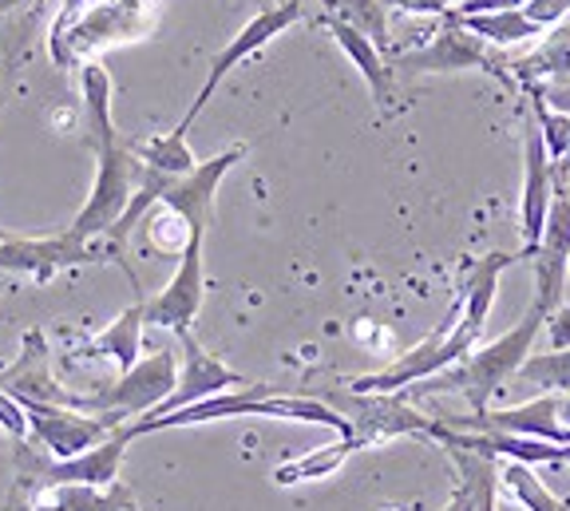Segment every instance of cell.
Wrapping results in <instances>:
<instances>
[{
	"instance_id": "cell-21",
	"label": "cell",
	"mask_w": 570,
	"mask_h": 511,
	"mask_svg": "<svg viewBox=\"0 0 570 511\" xmlns=\"http://www.w3.org/2000/svg\"><path fill=\"white\" fill-rule=\"evenodd\" d=\"M28 511H139L127 488L96 484H45L28 503Z\"/></svg>"
},
{
	"instance_id": "cell-8",
	"label": "cell",
	"mask_w": 570,
	"mask_h": 511,
	"mask_svg": "<svg viewBox=\"0 0 570 511\" xmlns=\"http://www.w3.org/2000/svg\"><path fill=\"white\" fill-rule=\"evenodd\" d=\"M111 254H99L96 243H80L71 230L45 234V238H28V234H4L0 238V274H17V278L52 282L60 269L91 266Z\"/></svg>"
},
{
	"instance_id": "cell-34",
	"label": "cell",
	"mask_w": 570,
	"mask_h": 511,
	"mask_svg": "<svg viewBox=\"0 0 570 511\" xmlns=\"http://www.w3.org/2000/svg\"><path fill=\"white\" fill-rule=\"evenodd\" d=\"M444 511H475V492H472V484H455V492H452V500L444 503Z\"/></svg>"
},
{
	"instance_id": "cell-33",
	"label": "cell",
	"mask_w": 570,
	"mask_h": 511,
	"mask_svg": "<svg viewBox=\"0 0 570 511\" xmlns=\"http://www.w3.org/2000/svg\"><path fill=\"white\" fill-rule=\"evenodd\" d=\"M527 0H460L452 12L460 17H475V12H508V9H523Z\"/></svg>"
},
{
	"instance_id": "cell-15",
	"label": "cell",
	"mask_w": 570,
	"mask_h": 511,
	"mask_svg": "<svg viewBox=\"0 0 570 511\" xmlns=\"http://www.w3.org/2000/svg\"><path fill=\"white\" fill-rule=\"evenodd\" d=\"M452 24L440 32L436 40H428L424 48H412V52L392 56V68H404V72H463V68H495L491 63V40H483L480 32L463 24L460 17L448 12Z\"/></svg>"
},
{
	"instance_id": "cell-7",
	"label": "cell",
	"mask_w": 570,
	"mask_h": 511,
	"mask_svg": "<svg viewBox=\"0 0 570 511\" xmlns=\"http://www.w3.org/2000/svg\"><path fill=\"white\" fill-rule=\"evenodd\" d=\"M302 12H305V0H282V4H274V9H266V12H258L254 20H246L238 37H234L230 45H226L223 52H218L210 60V72H206L203 88H198V96H195V104L187 108V116H183L175 124V131L187 135L190 127H195V119L203 116V108L214 99V91L223 88L226 76H230L234 68H238V63H246L254 52H262V48H266L269 40L282 37L285 28H294L297 20H302Z\"/></svg>"
},
{
	"instance_id": "cell-26",
	"label": "cell",
	"mask_w": 570,
	"mask_h": 511,
	"mask_svg": "<svg viewBox=\"0 0 570 511\" xmlns=\"http://www.w3.org/2000/svg\"><path fill=\"white\" fill-rule=\"evenodd\" d=\"M452 17H460V12H452ZM463 24L472 28V32H480L483 40H491V45H519V40H531L539 37L543 28L534 24V20H527L523 9H508V12H475V17H460Z\"/></svg>"
},
{
	"instance_id": "cell-17",
	"label": "cell",
	"mask_w": 570,
	"mask_h": 511,
	"mask_svg": "<svg viewBox=\"0 0 570 511\" xmlns=\"http://www.w3.org/2000/svg\"><path fill=\"white\" fill-rule=\"evenodd\" d=\"M131 429L119 424L107 440H99L96 449L80 452V456L68 460H52V464L40 468V480L45 484H96V488H111L119 484V468H124L127 444H131Z\"/></svg>"
},
{
	"instance_id": "cell-11",
	"label": "cell",
	"mask_w": 570,
	"mask_h": 511,
	"mask_svg": "<svg viewBox=\"0 0 570 511\" xmlns=\"http://www.w3.org/2000/svg\"><path fill=\"white\" fill-rule=\"evenodd\" d=\"M534 266V294L531 302L551 314L562 305V286L570 274V187L567 175H554V198L551 215H547V230L534 246V254L527 258Z\"/></svg>"
},
{
	"instance_id": "cell-32",
	"label": "cell",
	"mask_w": 570,
	"mask_h": 511,
	"mask_svg": "<svg viewBox=\"0 0 570 511\" xmlns=\"http://www.w3.org/2000/svg\"><path fill=\"white\" fill-rule=\"evenodd\" d=\"M543 333H547V341H551V350H570V305L567 302L547 314Z\"/></svg>"
},
{
	"instance_id": "cell-35",
	"label": "cell",
	"mask_w": 570,
	"mask_h": 511,
	"mask_svg": "<svg viewBox=\"0 0 570 511\" xmlns=\"http://www.w3.org/2000/svg\"><path fill=\"white\" fill-rule=\"evenodd\" d=\"M559 421L562 429H570V393H559Z\"/></svg>"
},
{
	"instance_id": "cell-5",
	"label": "cell",
	"mask_w": 570,
	"mask_h": 511,
	"mask_svg": "<svg viewBox=\"0 0 570 511\" xmlns=\"http://www.w3.org/2000/svg\"><path fill=\"white\" fill-rule=\"evenodd\" d=\"M178 385V353L159 350L151 357H139L127 373H119L99 393H83V413L116 416L119 424H131L139 416L155 413Z\"/></svg>"
},
{
	"instance_id": "cell-14",
	"label": "cell",
	"mask_w": 570,
	"mask_h": 511,
	"mask_svg": "<svg viewBox=\"0 0 570 511\" xmlns=\"http://www.w3.org/2000/svg\"><path fill=\"white\" fill-rule=\"evenodd\" d=\"M175 337H178V350H183V357H178V385H175V393H170L167 401L147 416L175 413V409H187V404H198V401H206V396H218V393H226V389L249 385V381L242 377V373H234L226 361H218L214 353H206L190 330L175 333Z\"/></svg>"
},
{
	"instance_id": "cell-13",
	"label": "cell",
	"mask_w": 570,
	"mask_h": 511,
	"mask_svg": "<svg viewBox=\"0 0 570 511\" xmlns=\"http://www.w3.org/2000/svg\"><path fill=\"white\" fill-rule=\"evenodd\" d=\"M246 151H249L246 144H230L226 151L203 159L195 170H187V175L170 179V187L163 190V207L178 210V215L190 223V230L206 234V230H210V223H214V198H218V187H223L226 175H230V170L246 159Z\"/></svg>"
},
{
	"instance_id": "cell-4",
	"label": "cell",
	"mask_w": 570,
	"mask_h": 511,
	"mask_svg": "<svg viewBox=\"0 0 570 511\" xmlns=\"http://www.w3.org/2000/svg\"><path fill=\"white\" fill-rule=\"evenodd\" d=\"M139 179H142V159L135 155L131 144L116 139V144L96 147V179H91L88 203L80 207V215L71 218L68 230L76 234L80 243L107 238V230L124 218Z\"/></svg>"
},
{
	"instance_id": "cell-28",
	"label": "cell",
	"mask_w": 570,
	"mask_h": 511,
	"mask_svg": "<svg viewBox=\"0 0 570 511\" xmlns=\"http://www.w3.org/2000/svg\"><path fill=\"white\" fill-rule=\"evenodd\" d=\"M325 4H330L333 17L361 28L365 37H373L389 52V9H384L381 0H325Z\"/></svg>"
},
{
	"instance_id": "cell-12",
	"label": "cell",
	"mask_w": 570,
	"mask_h": 511,
	"mask_svg": "<svg viewBox=\"0 0 570 511\" xmlns=\"http://www.w3.org/2000/svg\"><path fill=\"white\" fill-rule=\"evenodd\" d=\"M206 234H195L187 250L178 254V266L170 282L155 297H147V325L170 333H187L206 302V262H203Z\"/></svg>"
},
{
	"instance_id": "cell-2",
	"label": "cell",
	"mask_w": 570,
	"mask_h": 511,
	"mask_svg": "<svg viewBox=\"0 0 570 511\" xmlns=\"http://www.w3.org/2000/svg\"><path fill=\"white\" fill-rule=\"evenodd\" d=\"M543 322H547V314L531 302L527 314L519 317V325H511L508 333H499L488 345H475L468 357L455 361L452 368H444L440 377L412 385V393H460L463 401L472 404V413H483L491 396L508 385V381H515L523 361L531 357L534 341L543 333Z\"/></svg>"
},
{
	"instance_id": "cell-25",
	"label": "cell",
	"mask_w": 570,
	"mask_h": 511,
	"mask_svg": "<svg viewBox=\"0 0 570 511\" xmlns=\"http://www.w3.org/2000/svg\"><path fill=\"white\" fill-rule=\"evenodd\" d=\"M135 155H139L147 167L163 170V175H175V179L198 167L195 151H190V144H187V135L175 131V127H170L167 135H151V139L135 144Z\"/></svg>"
},
{
	"instance_id": "cell-27",
	"label": "cell",
	"mask_w": 570,
	"mask_h": 511,
	"mask_svg": "<svg viewBox=\"0 0 570 511\" xmlns=\"http://www.w3.org/2000/svg\"><path fill=\"white\" fill-rule=\"evenodd\" d=\"M515 381L539 389V393H570V350L531 353L515 373Z\"/></svg>"
},
{
	"instance_id": "cell-18",
	"label": "cell",
	"mask_w": 570,
	"mask_h": 511,
	"mask_svg": "<svg viewBox=\"0 0 570 511\" xmlns=\"http://www.w3.org/2000/svg\"><path fill=\"white\" fill-rule=\"evenodd\" d=\"M321 24L330 28V37L337 40V48L348 56V63L361 72V80L368 83V96H373V104L381 108V116H392V111H396V88H392V68H389V60H384V48L376 45L373 37H365L361 28L348 24V20L333 17V12L321 20Z\"/></svg>"
},
{
	"instance_id": "cell-29",
	"label": "cell",
	"mask_w": 570,
	"mask_h": 511,
	"mask_svg": "<svg viewBox=\"0 0 570 511\" xmlns=\"http://www.w3.org/2000/svg\"><path fill=\"white\" fill-rule=\"evenodd\" d=\"M0 429L9 432L12 440H24L28 432V413H24V404L17 401V396L9 393V389H0Z\"/></svg>"
},
{
	"instance_id": "cell-19",
	"label": "cell",
	"mask_w": 570,
	"mask_h": 511,
	"mask_svg": "<svg viewBox=\"0 0 570 511\" xmlns=\"http://www.w3.org/2000/svg\"><path fill=\"white\" fill-rule=\"evenodd\" d=\"M142 330H147V297H135L116 322L99 330L91 341H83L68 361H111L119 373H127L139 361Z\"/></svg>"
},
{
	"instance_id": "cell-10",
	"label": "cell",
	"mask_w": 570,
	"mask_h": 511,
	"mask_svg": "<svg viewBox=\"0 0 570 511\" xmlns=\"http://www.w3.org/2000/svg\"><path fill=\"white\" fill-rule=\"evenodd\" d=\"M28 413V429H32L36 444L52 460L80 456V452L96 449L99 440H107L119 429L116 416H99L71 409V404H45V401H20Z\"/></svg>"
},
{
	"instance_id": "cell-36",
	"label": "cell",
	"mask_w": 570,
	"mask_h": 511,
	"mask_svg": "<svg viewBox=\"0 0 570 511\" xmlns=\"http://www.w3.org/2000/svg\"><path fill=\"white\" fill-rule=\"evenodd\" d=\"M4 234H9V230H0V238H4Z\"/></svg>"
},
{
	"instance_id": "cell-16",
	"label": "cell",
	"mask_w": 570,
	"mask_h": 511,
	"mask_svg": "<svg viewBox=\"0 0 570 511\" xmlns=\"http://www.w3.org/2000/svg\"><path fill=\"white\" fill-rule=\"evenodd\" d=\"M0 389H9L17 401H45V404H71L83 409V393H71L56 381L52 353L40 330H28L20 341V357L9 368H0Z\"/></svg>"
},
{
	"instance_id": "cell-24",
	"label": "cell",
	"mask_w": 570,
	"mask_h": 511,
	"mask_svg": "<svg viewBox=\"0 0 570 511\" xmlns=\"http://www.w3.org/2000/svg\"><path fill=\"white\" fill-rule=\"evenodd\" d=\"M499 488H503V495H511V500L527 511H570V500H559V495L534 475V464H523V460H503V464H499Z\"/></svg>"
},
{
	"instance_id": "cell-9",
	"label": "cell",
	"mask_w": 570,
	"mask_h": 511,
	"mask_svg": "<svg viewBox=\"0 0 570 511\" xmlns=\"http://www.w3.org/2000/svg\"><path fill=\"white\" fill-rule=\"evenodd\" d=\"M554 198V159L547 147V135L539 127V116H523V195H519V254L531 258L539 238L547 230V215H551Z\"/></svg>"
},
{
	"instance_id": "cell-3",
	"label": "cell",
	"mask_w": 570,
	"mask_h": 511,
	"mask_svg": "<svg viewBox=\"0 0 570 511\" xmlns=\"http://www.w3.org/2000/svg\"><path fill=\"white\" fill-rule=\"evenodd\" d=\"M483 333H475L472 325L460 322V302H452L448 317L428 333L420 345H412L409 353L384 365L381 373H368V377H356L348 389H361V393H404V389L420 385V381L440 377L444 368H452L455 361H463L468 353L480 345Z\"/></svg>"
},
{
	"instance_id": "cell-23",
	"label": "cell",
	"mask_w": 570,
	"mask_h": 511,
	"mask_svg": "<svg viewBox=\"0 0 570 511\" xmlns=\"http://www.w3.org/2000/svg\"><path fill=\"white\" fill-rule=\"evenodd\" d=\"M353 452H361V444H356L353 436H337L333 444H321V449L305 452V456L277 464L274 468V484L277 488H294V484H309V480H325V475L341 472Z\"/></svg>"
},
{
	"instance_id": "cell-6",
	"label": "cell",
	"mask_w": 570,
	"mask_h": 511,
	"mask_svg": "<svg viewBox=\"0 0 570 511\" xmlns=\"http://www.w3.org/2000/svg\"><path fill=\"white\" fill-rule=\"evenodd\" d=\"M325 401L345 413V421L353 424V440L361 449H373L384 440L401 436H428L436 432V421H428L424 413H416L404 393H361V389H345V393H330Z\"/></svg>"
},
{
	"instance_id": "cell-31",
	"label": "cell",
	"mask_w": 570,
	"mask_h": 511,
	"mask_svg": "<svg viewBox=\"0 0 570 511\" xmlns=\"http://www.w3.org/2000/svg\"><path fill=\"white\" fill-rule=\"evenodd\" d=\"M527 20H534L539 28L559 24L562 17H570V0H527L523 4Z\"/></svg>"
},
{
	"instance_id": "cell-1",
	"label": "cell",
	"mask_w": 570,
	"mask_h": 511,
	"mask_svg": "<svg viewBox=\"0 0 570 511\" xmlns=\"http://www.w3.org/2000/svg\"><path fill=\"white\" fill-rule=\"evenodd\" d=\"M234 416H274V421H297V424H317L330 429L337 436H353V424L345 421V413H337L325 396H297V393H277L269 385H242L226 389L218 396H206L187 409L163 416H139L131 421V436H151V432L167 429H195V424H214V421H234Z\"/></svg>"
},
{
	"instance_id": "cell-22",
	"label": "cell",
	"mask_w": 570,
	"mask_h": 511,
	"mask_svg": "<svg viewBox=\"0 0 570 511\" xmlns=\"http://www.w3.org/2000/svg\"><path fill=\"white\" fill-rule=\"evenodd\" d=\"M80 96H83V124H88V139H91V151L104 144H116L119 131H116V119H111V72H107L104 63H83L80 68Z\"/></svg>"
},
{
	"instance_id": "cell-30",
	"label": "cell",
	"mask_w": 570,
	"mask_h": 511,
	"mask_svg": "<svg viewBox=\"0 0 570 511\" xmlns=\"http://www.w3.org/2000/svg\"><path fill=\"white\" fill-rule=\"evenodd\" d=\"M389 12H409V17H448L460 0H381Z\"/></svg>"
},
{
	"instance_id": "cell-37",
	"label": "cell",
	"mask_w": 570,
	"mask_h": 511,
	"mask_svg": "<svg viewBox=\"0 0 570 511\" xmlns=\"http://www.w3.org/2000/svg\"><path fill=\"white\" fill-rule=\"evenodd\" d=\"M567 187H570V179H567Z\"/></svg>"
},
{
	"instance_id": "cell-20",
	"label": "cell",
	"mask_w": 570,
	"mask_h": 511,
	"mask_svg": "<svg viewBox=\"0 0 570 511\" xmlns=\"http://www.w3.org/2000/svg\"><path fill=\"white\" fill-rule=\"evenodd\" d=\"M515 262H523V254H503V250H491L475 262L472 274L463 278L460 297H455V302H460V322L463 325H472L475 333H483L491 305H495V294H499V278H503Z\"/></svg>"
}]
</instances>
